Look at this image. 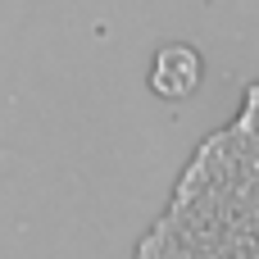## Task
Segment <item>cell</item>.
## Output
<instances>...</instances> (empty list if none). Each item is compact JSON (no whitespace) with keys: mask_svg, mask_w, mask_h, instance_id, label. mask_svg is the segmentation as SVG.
I'll return each instance as SVG.
<instances>
[{"mask_svg":"<svg viewBox=\"0 0 259 259\" xmlns=\"http://www.w3.org/2000/svg\"><path fill=\"white\" fill-rule=\"evenodd\" d=\"M196 82H200V55H196L191 46H164L159 59H155L150 87H155L159 96H187Z\"/></svg>","mask_w":259,"mask_h":259,"instance_id":"6da1fadb","label":"cell"}]
</instances>
